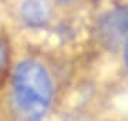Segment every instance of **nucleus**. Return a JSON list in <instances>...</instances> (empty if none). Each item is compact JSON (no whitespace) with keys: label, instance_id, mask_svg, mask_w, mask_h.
<instances>
[{"label":"nucleus","instance_id":"nucleus-1","mask_svg":"<svg viewBox=\"0 0 128 121\" xmlns=\"http://www.w3.org/2000/svg\"><path fill=\"white\" fill-rule=\"evenodd\" d=\"M50 76L36 61H23L13 80V106L17 121H41L51 101Z\"/></svg>","mask_w":128,"mask_h":121},{"label":"nucleus","instance_id":"nucleus-2","mask_svg":"<svg viewBox=\"0 0 128 121\" xmlns=\"http://www.w3.org/2000/svg\"><path fill=\"white\" fill-rule=\"evenodd\" d=\"M100 38L102 44L117 50L128 43V7L108 13L100 22Z\"/></svg>","mask_w":128,"mask_h":121},{"label":"nucleus","instance_id":"nucleus-3","mask_svg":"<svg viewBox=\"0 0 128 121\" xmlns=\"http://www.w3.org/2000/svg\"><path fill=\"white\" fill-rule=\"evenodd\" d=\"M50 4L47 0H24L22 4V17L30 26H41L50 19Z\"/></svg>","mask_w":128,"mask_h":121},{"label":"nucleus","instance_id":"nucleus-4","mask_svg":"<svg viewBox=\"0 0 128 121\" xmlns=\"http://www.w3.org/2000/svg\"><path fill=\"white\" fill-rule=\"evenodd\" d=\"M6 61H7V53H6V47L3 43H0V73L4 70Z\"/></svg>","mask_w":128,"mask_h":121},{"label":"nucleus","instance_id":"nucleus-5","mask_svg":"<svg viewBox=\"0 0 128 121\" xmlns=\"http://www.w3.org/2000/svg\"><path fill=\"white\" fill-rule=\"evenodd\" d=\"M125 63L128 66V43H127V50H125Z\"/></svg>","mask_w":128,"mask_h":121},{"label":"nucleus","instance_id":"nucleus-6","mask_svg":"<svg viewBox=\"0 0 128 121\" xmlns=\"http://www.w3.org/2000/svg\"><path fill=\"white\" fill-rule=\"evenodd\" d=\"M63 2H71V0H63Z\"/></svg>","mask_w":128,"mask_h":121}]
</instances>
